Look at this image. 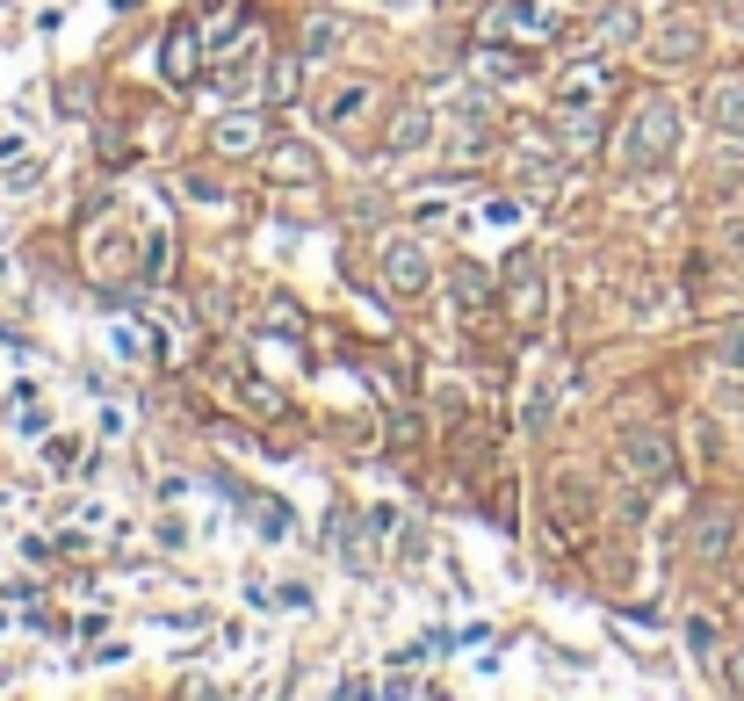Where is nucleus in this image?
<instances>
[{"instance_id": "obj_1", "label": "nucleus", "mask_w": 744, "mask_h": 701, "mask_svg": "<svg viewBox=\"0 0 744 701\" xmlns=\"http://www.w3.org/2000/svg\"><path fill=\"white\" fill-rule=\"evenodd\" d=\"M673 145H679V109L665 94H643L622 123V167L629 174H658L665 159H673Z\"/></svg>"}, {"instance_id": "obj_2", "label": "nucleus", "mask_w": 744, "mask_h": 701, "mask_svg": "<svg viewBox=\"0 0 744 701\" xmlns=\"http://www.w3.org/2000/svg\"><path fill=\"white\" fill-rule=\"evenodd\" d=\"M383 290H391V297H427L433 290V261H427L419 239H391L383 246Z\"/></svg>"}, {"instance_id": "obj_3", "label": "nucleus", "mask_w": 744, "mask_h": 701, "mask_svg": "<svg viewBox=\"0 0 744 701\" xmlns=\"http://www.w3.org/2000/svg\"><path fill=\"white\" fill-rule=\"evenodd\" d=\"M622 471L643 477V485H665V477H673V434H665V427H629L622 434Z\"/></svg>"}, {"instance_id": "obj_4", "label": "nucleus", "mask_w": 744, "mask_h": 701, "mask_svg": "<svg viewBox=\"0 0 744 701\" xmlns=\"http://www.w3.org/2000/svg\"><path fill=\"white\" fill-rule=\"evenodd\" d=\"M730 543H737V513H730L723 499H709V507L694 513V528H687V550H694L701 564H723Z\"/></svg>"}, {"instance_id": "obj_5", "label": "nucleus", "mask_w": 744, "mask_h": 701, "mask_svg": "<svg viewBox=\"0 0 744 701\" xmlns=\"http://www.w3.org/2000/svg\"><path fill=\"white\" fill-rule=\"evenodd\" d=\"M499 282H506V304H514L520 318H542V253L514 246V253H506V268H499Z\"/></svg>"}, {"instance_id": "obj_6", "label": "nucleus", "mask_w": 744, "mask_h": 701, "mask_svg": "<svg viewBox=\"0 0 744 701\" xmlns=\"http://www.w3.org/2000/svg\"><path fill=\"white\" fill-rule=\"evenodd\" d=\"M550 521L564 543H578V521H593V485H578V477H556L550 485Z\"/></svg>"}, {"instance_id": "obj_7", "label": "nucleus", "mask_w": 744, "mask_h": 701, "mask_svg": "<svg viewBox=\"0 0 744 701\" xmlns=\"http://www.w3.org/2000/svg\"><path fill=\"white\" fill-rule=\"evenodd\" d=\"M542 30H550V15L528 0H492L485 8V36H542Z\"/></svg>"}, {"instance_id": "obj_8", "label": "nucleus", "mask_w": 744, "mask_h": 701, "mask_svg": "<svg viewBox=\"0 0 744 701\" xmlns=\"http://www.w3.org/2000/svg\"><path fill=\"white\" fill-rule=\"evenodd\" d=\"M210 145L225 159H246V152H260V116H225L217 131H210Z\"/></svg>"}, {"instance_id": "obj_9", "label": "nucleus", "mask_w": 744, "mask_h": 701, "mask_svg": "<svg viewBox=\"0 0 744 701\" xmlns=\"http://www.w3.org/2000/svg\"><path fill=\"white\" fill-rule=\"evenodd\" d=\"M600 80H607L600 66H572V72H564V88H556V109H593V102H600Z\"/></svg>"}, {"instance_id": "obj_10", "label": "nucleus", "mask_w": 744, "mask_h": 701, "mask_svg": "<svg viewBox=\"0 0 744 701\" xmlns=\"http://www.w3.org/2000/svg\"><path fill=\"white\" fill-rule=\"evenodd\" d=\"M427 138H433V116H427V109H405V116L391 123V152H427Z\"/></svg>"}, {"instance_id": "obj_11", "label": "nucleus", "mask_w": 744, "mask_h": 701, "mask_svg": "<svg viewBox=\"0 0 744 701\" xmlns=\"http://www.w3.org/2000/svg\"><path fill=\"white\" fill-rule=\"evenodd\" d=\"M709 116L723 123V131H744V80H715V94H709Z\"/></svg>"}, {"instance_id": "obj_12", "label": "nucleus", "mask_w": 744, "mask_h": 701, "mask_svg": "<svg viewBox=\"0 0 744 701\" xmlns=\"http://www.w3.org/2000/svg\"><path fill=\"white\" fill-rule=\"evenodd\" d=\"M694 52H701V30H694L687 15H679V22H665V36H658V58H673V66H679V58H694Z\"/></svg>"}, {"instance_id": "obj_13", "label": "nucleus", "mask_w": 744, "mask_h": 701, "mask_svg": "<svg viewBox=\"0 0 744 701\" xmlns=\"http://www.w3.org/2000/svg\"><path fill=\"white\" fill-rule=\"evenodd\" d=\"M362 109H369V88H362V80H354V88H340V94H332V102H326V131H347V123L362 116Z\"/></svg>"}, {"instance_id": "obj_14", "label": "nucleus", "mask_w": 744, "mask_h": 701, "mask_svg": "<svg viewBox=\"0 0 744 701\" xmlns=\"http://www.w3.org/2000/svg\"><path fill=\"white\" fill-rule=\"evenodd\" d=\"M167 80H173V88H189V80H195V36L189 30L167 36Z\"/></svg>"}, {"instance_id": "obj_15", "label": "nucleus", "mask_w": 744, "mask_h": 701, "mask_svg": "<svg viewBox=\"0 0 744 701\" xmlns=\"http://www.w3.org/2000/svg\"><path fill=\"white\" fill-rule=\"evenodd\" d=\"M217 88H225V94H253V88H260V44L239 58V66H225V72H217Z\"/></svg>"}, {"instance_id": "obj_16", "label": "nucleus", "mask_w": 744, "mask_h": 701, "mask_svg": "<svg viewBox=\"0 0 744 701\" xmlns=\"http://www.w3.org/2000/svg\"><path fill=\"white\" fill-rule=\"evenodd\" d=\"M492 297V282H485V268H455V304H463V312H477V304H485Z\"/></svg>"}, {"instance_id": "obj_17", "label": "nucleus", "mask_w": 744, "mask_h": 701, "mask_svg": "<svg viewBox=\"0 0 744 701\" xmlns=\"http://www.w3.org/2000/svg\"><path fill=\"white\" fill-rule=\"evenodd\" d=\"M332 52H340V22L318 15V22H312V36H304V58H332Z\"/></svg>"}, {"instance_id": "obj_18", "label": "nucleus", "mask_w": 744, "mask_h": 701, "mask_svg": "<svg viewBox=\"0 0 744 701\" xmlns=\"http://www.w3.org/2000/svg\"><path fill=\"white\" fill-rule=\"evenodd\" d=\"M550 384H536V391H528V405H520V420H528V434H550Z\"/></svg>"}, {"instance_id": "obj_19", "label": "nucleus", "mask_w": 744, "mask_h": 701, "mask_svg": "<svg viewBox=\"0 0 744 701\" xmlns=\"http://www.w3.org/2000/svg\"><path fill=\"white\" fill-rule=\"evenodd\" d=\"M239 398L253 405V412H282V391H275V384H260V376H239Z\"/></svg>"}, {"instance_id": "obj_20", "label": "nucleus", "mask_w": 744, "mask_h": 701, "mask_svg": "<svg viewBox=\"0 0 744 701\" xmlns=\"http://www.w3.org/2000/svg\"><path fill=\"white\" fill-rule=\"evenodd\" d=\"M687 651L701 658V666L715 658V622H709V614H694V622H687Z\"/></svg>"}, {"instance_id": "obj_21", "label": "nucleus", "mask_w": 744, "mask_h": 701, "mask_svg": "<svg viewBox=\"0 0 744 701\" xmlns=\"http://www.w3.org/2000/svg\"><path fill=\"white\" fill-rule=\"evenodd\" d=\"M643 513H651V491H636V485H629L622 499H615V521H622V528H636Z\"/></svg>"}, {"instance_id": "obj_22", "label": "nucleus", "mask_w": 744, "mask_h": 701, "mask_svg": "<svg viewBox=\"0 0 744 701\" xmlns=\"http://www.w3.org/2000/svg\"><path fill=\"white\" fill-rule=\"evenodd\" d=\"M296 80H304V66H275V72H268V94H275V102H290Z\"/></svg>"}, {"instance_id": "obj_23", "label": "nucleus", "mask_w": 744, "mask_h": 701, "mask_svg": "<svg viewBox=\"0 0 744 701\" xmlns=\"http://www.w3.org/2000/svg\"><path fill=\"white\" fill-rule=\"evenodd\" d=\"M485 72H492V80H520V72H528V58H506V52H485Z\"/></svg>"}, {"instance_id": "obj_24", "label": "nucleus", "mask_w": 744, "mask_h": 701, "mask_svg": "<svg viewBox=\"0 0 744 701\" xmlns=\"http://www.w3.org/2000/svg\"><path fill=\"white\" fill-rule=\"evenodd\" d=\"M715 354H723V369H744V318L723 333V348H715Z\"/></svg>"}, {"instance_id": "obj_25", "label": "nucleus", "mask_w": 744, "mask_h": 701, "mask_svg": "<svg viewBox=\"0 0 744 701\" xmlns=\"http://www.w3.org/2000/svg\"><path fill=\"white\" fill-rule=\"evenodd\" d=\"M275 600H282V608H296V614H304V608H312V600H318V593H312V586H296V579H290V586H282V593H275Z\"/></svg>"}, {"instance_id": "obj_26", "label": "nucleus", "mask_w": 744, "mask_h": 701, "mask_svg": "<svg viewBox=\"0 0 744 701\" xmlns=\"http://www.w3.org/2000/svg\"><path fill=\"white\" fill-rule=\"evenodd\" d=\"M52 463H58V471H72V463H80V441H72V434L52 441Z\"/></svg>"}, {"instance_id": "obj_27", "label": "nucleus", "mask_w": 744, "mask_h": 701, "mask_svg": "<svg viewBox=\"0 0 744 701\" xmlns=\"http://www.w3.org/2000/svg\"><path fill=\"white\" fill-rule=\"evenodd\" d=\"M730 687H744V651H737V658H730Z\"/></svg>"}]
</instances>
